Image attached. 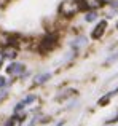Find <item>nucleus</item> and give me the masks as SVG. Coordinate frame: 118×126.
Masks as SVG:
<instances>
[{
    "instance_id": "7ed1b4c3",
    "label": "nucleus",
    "mask_w": 118,
    "mask_h": 126,
    "mask_svg": "<svg viewBox=\"0 0 118 126\" xmlns=\"http://www.w3.org/2000/svg\"><path fill=\"white\" fill-rule=\"evenodd\" d=\"M107 29H109V21H107L105 18H101L97 22L93 24V29H91V32H89L91 40H94V42L102 40L105 32H107Z\"/></svg>"
},
{
    "instance_id": "423d86ee",
    "label": "nucleus",
    "mask_w": 118,
    "mask_h": 126,
    "mask_svg": "<svg viewBox=\"0 0 118 126\" xmlns=\"http://www.w3.org/2000/svg\"><path fill=\"white\" fill-rule=\"evenodd\" d=\"M101 15H102V18H105L107 21L115 19L118 16V0H110L105 6L101 10Z\"/></svg>"
},
{
    "instance_id": "6e6552de",
    "label": "nucleus",
    "mask_w": 118,
    "mask_h": 126,
    "mask_svg": "<svg viewBox=\"0 0 118 126\" xmlns=\"http://www.w3.org/2000/svg\"><path fill=\"white\" fill-rule=\"evenodd\" d=\"M101 18H102V15H101L99 10H88V11H81V19H83V22H86V24L93 26L94 22H97Z\"/></svg>"
},
{
    "instance_id": "f257e3e1",
    "label": "nucleus",
    "mask_w": 118,
    "mask_h": 126,
    "mask_svg": "<svg viewBox=\"0 0 118 126\" xmlns=\"http://www.w3.org/2000/svg\"><path fill=\"white\" fill-rule=\"evenodd\" d=\"M80 15H81V6L78 0H61V3L58 5V16L61 19L70 21Z\"/></svg>"
},
{
    "instance_id": "6ab92c4d",
    "label": "nucleus",
    "mask_w": 118,
    "mask_h": 126,
    "mask_svg": "<svg viewBox=\"0 0 118 126\" xmlns=\"http://www.w3.org/2000/svg\"><path fill=\"white\" fill-rule=\"evenodd\" d=\"M115 29H117V32H118V19L115 21Z\"/></svg>"
},
{
    "instance_id": "f8f14e48",
    "label": "nucleus",
    "mask_w": 118,
    "mask_h": 126,
    "mask_svg": "<svg viewBox=\"0 0 118 126\" xmlns=\"http://www.w3.org/2000/svg\"><path fill=\"white\" fill-rule=\"evenodd\" d=\"M113 96H115V93H113V91H110V93H105V94H104L102 97H101L99 101H97V105H101V107H102V105L109 104V102H110V99H112Z\"/></svg>"
},
{
    "instance_id": "dca6fc26",
    "label": "nucleus",
    "mask_w": 118,
    "mask_h": 126,
    "mask_svg": "<svg viewBox=\"0 0 118 126\" xmlns=\"http://www.w3.org/2000/svg\"><path fill=\"white\" fill-rule=\"evenodd\" d=\"M115 121H118V112H117L115 115H113L112 118H110V120H107L105 123H107V125H110V123H115Z\"/></svg>"
},
{
    "instance_id": "f03ea898",
    "label": "nucleus",
    "mask_w": 118,
    "mask_h": 126,
    "mask_svg": "<svg viewBox=\"0 0 118 126\" xmlns=\"http://www.w3.org/2000/svg\"><path fill=\"white\" fill-rule=\"evenodd\" d=\"M27 72V65H26V62L22 61H18V59H15V61H10L8 64L5 65V74L8 75L10 78H13V80H21V77Z\"/></svg>"
},
{
    "instance_id": "2eb2a0df",
    "label": "nucleus",
    "mask_w": 118,
    "mask_h": 126,
    "mask_svg": "<svg viewBox=\"0 0 118 126\" xmlns=\"http://www.w3.org/2000/svg\"><path fill=\"white\" fill-rule=\"evenodd\" d=\"M115 61H118V51H113L112 54H109V56H107L105 64H107V65H109V64H113Z\"/></svg>"
},
{
    "instance_id": "0eeeda50",
    "label": "nucleus",
    "mask_w": 118,
    "mask_h": 126,
    "mask_svg": "<svg viewBox=\"0 0 118 126\" xmlns=\"http://www.w3.org/2000/svg\"><path fill=\"white\" fill-rule=\"evenodd\" d=\"M56 45H58L56 35L54 34H48V35H45V37L42 38V42H40V51H43V53L51 51Z\"/></svg>"
},
{
    "instance_id": "39448f33",
    "label": "nucleus",
    "mask_w": 118,
    "mask_h": 126,
    "mask_svg": "<svg viewBox=\"0 0 118 126\" xmlns=\"http://www.w3.org/2000/svg\"><path fill=\"white\" fill-rule=\"evenodd\" d=\"M88 43H89V42H88V37H86V35L77 34V35H75V37L70 40V43H69V45H70V49H72V51H75L77 54H80V53L83 51L85 48H88Z\"/></svg>"
},
{
    "instance_id": "9b49d317",
    "label": "nucleus",
    "mask_w": 118,
    "mask_h": 126,
    "mask_svg": "<svg viewBox=\"0 0 118 126\" xmlns=\"http://www.w3.org/2000/svg\"><path fill=\"white\" fill-rule=\"evenodd\" d=\"M37 99H38V96L35 94V93H29V94H26L24 97L21 99V101L24 102V105L27 107V105H32V104H34L35 101H37Z\"/></svg>"
},
{
    "instance_id": "9d476101",
    "label": "nucleus",
    "mask_w": 118,
    "mask_h": 126,
    "mask_svg": "<svg viewBox=\"0 0 118 126\" xmlns=\"http://www.w3.org/2000/svg\"><path fill=\"white\" fill-rule=\"evenodd\" d=\"M81 6V11H88V10H102L104 5L101 0H78Z\"/></svg>"
},
{
    "instance_id": "1a4fd4ad",
    "label": "nucleus",
    "mask_w": 118,
    "mask_h": 126,
    "mask_svg": "<svg viewBox=\"0 0 118 126\" xmlns=\"http://www.w3.org/2000/svg\"><path fill=\"white\" fill-rule=\"evenodd\" d=\"M51 78H53V74H51V72H48V70L38 72V74H35L34 78H32V85L34 86H43V85H46Z\"/></svg>"
},
{
    "instance_id": "aec40b11",
    "label": "nucleus",
    "mask_w": 118,
    "mask_h": 126,
    "mask_svg": "<svg viewBox=\"0 0 118 126\" xmlns=\"http://www.w3.org/2000/svg\"><path fill=\"white\" fill-rule=\"evenodd\" d=\"M6 2H8V3H10V2H15V0H6Z\"/></svg>"
},
{
    "instance_id": "f3484780",
    "label": "nucleus",
    "mask_w": 118,
    "mask_h": 126,
    "mask_svg": "<svg viewBox=\"0 0 118 126\" xmlns=\"http://www.w3.org/2000/svg\"><path fill=\"white\" fill-rule=\"evenodd\" d=\"M3 67H5V61H3V59L2 58H0V70H2V69Z\"/></svg>"
},
{
    "instance_id": "ddd939ff",
    "label": "nucleus",
    "mask_w": 118,
    "mask_h": 126,
    "mask_svg": "<svg viewBox=\"0 0 118 126\" xmlns=\"http://www.w3.org/2000/svg\"><path fill=\"white\" fill-rule=\"evenodd\" d=\"M13 83V78H10L8 75H0V89L2 88H10Z\"/></svg>"
},
{
    "instance_id": "4468645a",
    "label": "nucleus",
    "mask_w": 118,
    "mask_h": 126,
    "mask_svg": "<svg viewBox=\"0 0 118 126\" xmlns=\"http://www.w3.org/2000/svg\"><path fill=\"white\" fill-rule=\"evenodd\" d=\"M8 97H10V89L8 88H2L0 89V104H3Z\"/></svg>"
},
{
    "instance_id": "a211bd4d",
    "label": "nucleus",
    "mask_w": 118,
    "mask_h": 126,
    "mask_svg": "<svg viewBox=\"0 0 118 126\" xmlns=\"http://www.w3.org/2000/svg\"><path fill=\"white\" fill-rule=\"evenodd\" d=\"M101 2H102V5H104V6H105V5H107V3H109V2H110V0H101Z\"/></svg>"
},
{
    "instance_id": "20e7f679",
    "label": "nucleus",
    "mask_w": 118,
    "mask_h": 126,
    "mask_svg": "<svg viewBox=\"0 0 118 126\" xmlns=\"http://www.w3.org/2000/svg\"><path fill=\"white\" fill-rule=\"evenodd\" d=\"M19 56V46L13 45V43H10V45H5L0 48V58L3 59V61H15V59H18Z\"/></svg>"
}]
</instances>
